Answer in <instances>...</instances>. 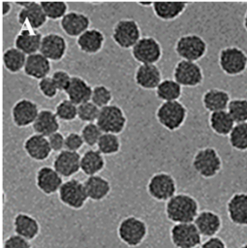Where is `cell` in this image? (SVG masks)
Wrapping results in <instances>:
<instances>
[{
	"label": "cell",
	"instance_id": "obj_12",
	"mask_svg": "<svg viewBox=\"0 0 247 248\" xmlns=\"http://www.w3.org/2000/svg\"><path fill=\"white\" fill-rule=\"evenodd\" d=\"M132 57L139 64H156L163 56L160 42L152 36H143L131 49Z\"/></svg>",
	"mask_w": 247,
	"mask_h": 248
},
{
	"label": "cell",
	"instance_id": "obj_38",
	"mask_svg": "<svg viewBox=\"0 0 247 248\" xmlns=\"http://www.w3.org/2000/svg\"><path fill=\"white\" fill-rule=\"evenodd\" d=\"M230 145L240 152L247 151V123L235 124L228 136Z\"/></svg>",
	"mask_w": 247,
	"mask_h": 248
},
{
	"label": "cell",
	"instance_id": "obj_5",
	"mask_svg": "<svg viewBox=\"0 0 247 248\" xmlns=\"http://www.w3.org/2000/svg\"><path fill=\"white\" fill-rule=\"evenodd\" d=\"M218 65L226 76H240L247 70V53L236 46L223 47L218 53Z\"/></svg>",
	"mask_w": 247,
	"mask_h": 248
},
{
	"label": "cell",
	"instance_id": "obj_16",
	"mask_svg": "<svg viewBox=\"0 0 247 248\" xmlns=\"http://www.w3.org/2000/svg\"><path fill=\"white\" fill-rule=\"evenodd\" d=\"M67 49L66 39L58 33L50 32L43 36L39 52L50 62H58L65 57Z\"/></svg>",
	"mask_w": 247,
	"mask_h": 248
},
{
	"label": "cell",
	"instance_id": "obj_24",
	"mask_svg": "<svg viewBox=\"0 0 247 248\" xmlns=\"http://www.w3.org/2000/svg\"><path fill=\"white\" fill-rule=\"evenodd\" d=\"M194 225L201 236L210 238L216 236L220 232L222 228V218L217 212L204 209L199 212L194 221Z\"/></svg>",
	"mask_w": 247,
	"mask_h": 248
},
{
	"label": "cell",
	"instance_id": "obj_53",
	"mask_svg": "<svg viewBox=\"0 0 247 248\" xmlns=\"http://www.w3.org/2000/svg\"><path fill=\"white\" fill-rule=\"evenodd\" d=\"M138 4L140 6H143V7H152L153 2H139Z\"/></svg>",
	"mask_w": 247,
	"mask_h": 248
},
{
	"label": "cell",
	"instance_id": "obj_50",
	"mask_svg": "<svg viewBox=\"0 0 247 248\" xmlns=\"http://www.w3.org/2000/svg\"><path fill=\"white\" fill-rule=\"evenodd\" d=\"M200 248H228L225 241L220 236H213L207 238L202 244H201Z\"/></svg>",
	"mask_w": 247,
	"mask_h": 248
},
{
	"label": "cell",
	"instance_id": "obj_20",
	"mask_svg": "<svg viewBox=\"0 0 247 248\" xmlns=\"http://www.w3.org/2000/svg\"><path fill=\"white\" fill-rule=\"evenodd\" d=\"M80 158L78 152H72L64 149L57 153L52 162V168L65 178L73 176L80 170Z\"/></svg>",
	"mask_w": 247,
	"mask_h": 248
},
{
	"label": "cell",
	"instance_id": "obj_33",
	"mask_svg": "<svg viewBox=\"0 0 247 248\" xmlns=\"http://www.w3.org/2000/svg\"><path fill=\"white\" fill-rule=\"evenodd\" d=\"M187 2H153L152 11L163 21H171L179 17L187 9Z\"/></svg>",
	"mask_w": 247,
	"mask_h": 248
},
{
	"label": "cell",
	"instance_id": "obj_18",
	"mask_svg": "<svg viewBox=\"0 0 247 248\" xmlns=\"http://www.w3.org/2000/svg\"><path fill=\"white\" fill-rule=\"evenodd\" d=\"M13 231L15 234L29 240H35L41 232V224L39 220L26 212H17L12 221Z\"/></svg>",
	"mask_w": 247,
	"mask_h": 248
},
{
	"label": "cell",
	"instance_id": "obj_46",
	"mask_svg": "<svg viewBox=\"0 0 247 248\" xmlns=\"http://www.w3.org/2000/svg\"><path fill=\"white\" fill-rule=\"evenodd\" d=\"M50 78H52L58 91H63V92L66 91L72 79V76L67 71L62 69H57L56 71H54L50 76Z\"/></svg>",
	"mask_w": 247,
	"mask_h": 248
},
{
	"label": "cell",
	"instance_id": "obj_28",
	"mask_svg": "<svg viewBox=\"0 0 247 248\" xmlns=\"http://www.w3.org/2000/svg\"><path fill=\"white\" fill-rule=\"evenodd\" d=\"M83 184L88 200L94 202L106 200L111 192V184L109 180L100 174L88 176Z\"/></svg>",
	"mask_w": 247,
	"mask_h": 248
},
{
	"label": "cell",
	"instance_id": "obj_52",
	"mask_svg": "<svg viewBox=\"0 0 247 248\" xmlns=\"http://www.w3.org/2000/svg\"><path fill=\"white\" fill-rule=\"evenodd\" d=\"M243 26H244V29L247 32V10H246V12L244 14V16H243Z\"/></svg>",
	"mask_w": 247,
	"mask_h": 248
},
{
	"label": "cell",
	"instance_id": "obj_4",
	"mask_svg": "<svg viewBox=\"0 0 247 248\" xmlns=\"http://www.w3.org/2000/svg\"><path fill=\"white\" fill-rule=\"evenodd\" d=\"M194 170L202 178L215 177L223 168L222 159L218 151L212 146H205L197 150L192 159Z\"/></svg>",
	"mask_w": 247,
	"mask_h": 248
},
{
	"label": "cell",
	"instance_id": "obj_13",
	"mask_svg": "<svg viewBox=\"0 0 247 248\" xmlns=\"http://www.w3.org/2000/svg\"><path fill=\"white\" fill-rule=\"evenodd\" d=\"M172 78L182 87H197L203 81L202 68L198 62L180 59L172 71Z\"/></svg>",
	"mask_w": 247,
	"mask_h": 248
},
{
	"label": "cell",
	"instance_id": "obj_42",
	"mask_svg": "<svg viewBox=\"0 0 247 248\" xmlns=\"http://www.w3.org/2000/svg\"><path fill=\"white\" fill-rule=\"evenodd\" d=\"M113 95L111 90L104 84H96L92 88L91 102L95 104L99 108H103L111 105Z\"/></svg>",
	"mask_w": 247,
	"mask_h": 248
},
{
	"label": "cell",
	"instance_id": "obj_27",
	"mask_svg": "<svg viewBox=\"0 0 247 248\" xmlns=\"http://www.w3.org/2000/svg\"><path fill=\"white\" fill-rule=\"evenodd\" d=\"M231 100L230 93L227 90L216 87L206 89L201 96L202 107L210 113L227 110Z\"/></svg>",
	"mask_w": 247,
	"mask_h": 248
},
{
	"label": "cell",
	"instance_id": "obj_51",
	"mask_svg": "<svg viewBox=\"0 0 247 248\" xmlns=\"http://www.w3.org/2000/svg\"><path fill=\"white\" fill-rule=\"evenodd\" d=\"M1 8H2V11H1L2 16H7L12 12L13 4L11 2H9V1H2Z\"/></svg>",
	"mask_w": 247,
	"mask_h": 248
},
{
	"label": "cell",
	"instance_id": "obj_15",
	"mask_svg": "<svg viewBox=\"0 0 247 248\" xmlns=\"http://www.w3.org/2000/svg\"><path fill=\"white\" fill-rule=\"evenodd\" d=\"M40 112L38 105L27 98L17 100L11 109V117L15 126L26 128L32 126Z\"/></svg>",
	"mask_w": 247,
	"mask_h": 248
},
{
	"label": "cell",
	"instance_id": "obj_40",
	"mask_svg": "<svg viewBox=\"0 0 247 248\" xmlns=\"http://www.w3.org/2000/svg\"><path fill=\"white\" fill-rule=\"evenodd\" d=\"M54 112L60 121L72 122L77 118V106L69 99H64L56 105Z\"/></svg>",
	"mask_w": 247,
	"mask_h": 248
},
{
	"label": "cell",
	"instance_id": "obj_29",
	"mask_svg": "<svg viewBox=\"0 0 247 248\" xmlns=\"http://www.w3.org/2000/svg\"><path fill=\"white\" fill-rule=\"evenodd\" d=\"M51 70V62L40 52L27 56L23 73L25 76L34 78L42 79L48 77Z\"/></svg>",
	"mask_w": 247,
	"mask_h": 248
},
{
	"label": "cell",
	"instance_id": "obj_47",
	"mask_svg": "<svg viewBox=\"0 0 247 248\" xmlns=\"http://www.w3.org/2000/svg\"><path fill=\"white\" fill-rule=\"evenodd\" d=\"M84 144L80 133L69 132L65 136V149L72 152H78Z\"/></svg>",
	"mask_w": 247,
	"mask_h": 248
},
{
	"label": "cell",
	"instance_id": "obj_9",
	"mask_svg": "<svg viewBox=\"0 0 247 248\" xmlns=\"http://www.w3.org/2000/svg\"><path fill=\"white\" fill-rule=\"evenodd\" d=\"M140 38V27L133 18H121L112 27L111 39L120 48L132 49Z\"/></svg>",
	"mask_w": 247,
	"mask_h": 248
},
{
	"label": "cell",
	"instance_id": "obj_1",
	"mask_svg": "<svg viewBox=\"0 0 247 248\" xmlns=\"http://www.w3.org/2000/svg\"><path fill=\"white\" fill-rule=\"evenodd\" d=\"M200 212V205L195 197L187 193H176L165 203L166 219L172 224L194 223Z\"/></svg>",
	"mask_w": 247,
	"mask_h": 248
},
{
	"label": "cell",
	"instance_id": "obj_11",
	"mask_svg": "<svg viewBox=\"0 0 247 248\" xmlns=\"http://www.w3.org/2000/svg\"><path fill=\"white\" fill-rule=\"evenodd\" d=\"M19 6L16 19L21 27H27L33 30H39L47 21V17L40 4L35 1L15 2Z\"/></svg>",
	"mask_w": 247,
	"mask_h": 248
},
{
	"label": "cell",
	"instance_id": "obj_31",
	"mask_svg": "<svg viewBox=\"0 0 247 248\" xmlns=\"http://www.w3.org/2000/svg\"><path fill=\"white\" fill-rule=\"evenodd\" d=\"M92 86L81 77L72 76L71 82L65 91L67 99L77 106L91 100Z\"/></svg>",
	"mask_w": 247,
	"mask_h": 248
},
{
	"label": "cell",
	"instance_id": "obj_49",
	"mask_svg": "<svg viewBox=\"0 0 247 248\" xmlns=\"http://www.w3.org/2000/svg\"><path fill=\"white\" fill-rule=\"evenodd\" d=\"M47 140L52 152L59 153L65 149V136L61 132H56L49 137H47Z\"/></svg>",
	"mask_w": 247,
	"mask_h": 248
},
{
	"label": "cell",
	"instance_id": "obj_26",
	"mask_svg": "<svg viewBox=\"0 0 247 248\" xmlns=\"http://www.w3.org/2000/svg\"><path fill=\"white\" fill-rule=\"evenodd\" d=\"M106 37L104 33L97 28H89L76 40L78 49L88 55H94L100 52L104 47Z\"/></svg>",
	"mask_w": 247,
	"mask_h": 248
},
{
	"label": "cell",
	"instance_id": "obj_21",
	"mask_svg": "<svg viewBox=\"0 0 247 248\" xmlns=\"http://www.w3.org/2000/svg\"><path fill=\"white\" fill-rule=\"evenodd\" d=\"M226 210L229 220L240 227L247 226V193L236 192L227 202Z\"/></svg>",
	"mask_w": 247,
	"mask_h": 248
},
{
	"label": "cell",
	"instance_id": "obj_34",
	"mask_svg": "<svg viewBox=\"0 0 247 248\" xmlns=\"http://www.w3.org/2000/svg\"><path fill=\"white\" fill-rule=\"evenodd\" d=\"M208 124L211 131L221 137L229 136L235 125L227 110L210 113L208 117Z\"/></svg>",
	"mask_w": 247,
	"mask_h": 248
},
{
	"label": "cell",
	"instance_id": "obj_22",
	"mask_svg": "<svg viewBox=\"0 0 247 248\" xmlns=\"http://www.w3.org/2000/svg\"><path fill=\"white\" fill-rule=\"evenodd\" d=\"M136 84L144 90H155L163 80L162 72L156 64H139L135 71Z\"/></svg>",
	"mask_w": 247,
	"mask_h": 248
},
{
	"label": "cell",
	"instance_id": "obj_17",
	"mask_svg": "<svg viewBox=\"0 0 247 248\" xmlns=\"http://www.w3.org/2000/svg\"><path fill=\"white\" fill-rule=\"evenodd\" d=\"M63 182V177L49 166H42L38 169L35 175L37 189L46 196L58 193Z\"/></svg>",
	"mask_w": 247,
	"mask_h": 248
},
{
	"label": "cell",
	"instance_id": "obj_3",
	"mask_svg": "<svg viewBox=\"0 0 247 248\" xmlns=\"http://www.w3.org/2000/svg\"><path fill=\"white\" fill-rule=\"evenodd\" d=\"M187 115L188 109L180 101L161 103L155 112L158 123L170 132L180 129L185 123Z\"/></svg>",
	"mask_w": 247,
	"mask_h": 248
},
{
	"label": "cell",
	"instance_id": "obj_8",
	"mask_svg": "<svg viewBox=\"0 0 247 248\" xmlns=\"http://www.w3.org/2000/svg\"><path fill=\"white\" fill-rule=\"evenodd\" d=\"M57 194L58 200L63 205L77 211L81 210L88 201L83 182L77 178H69L64 181Z\"/></svg>",
	"mask_w": 247,
	"mask_h": 248
},
{
	"label": "cell",
	"instance_id": "obj_25",
	"mask_svg": "<svg viewBox=\"0 0 247 248\" xmlns=\"http://www.w3.org/2000/svg\"><path fill=\"white\" fill-rule=\"evenodd\" d=\"M43 36L38 30L22 27L16 34L14 45L15 47L25 53L27 56L40 51Z\"/></svg>",
	"mask_w": 247,
	"mask_h": 248
},
{
	"label": "cell",
	"instance_id": "obj_32",
	"mask_svg": "<svg viewBox=\"0 0 247 248\" xmlns=\"http://www.w3.org/2000/svg\"><path fill=\"white\" fill-rule=\"evenodd\" d=\"M106 167L104 155L97 149L86 150L80 158V170L88 176L98 175Z\"/></svg>",
	"mask_w": 247,
	"mask_h": 248
},
{
	"label": "cell",
	"instance_id": "obj_35",
	"mask_svg": "<svg viewBox=\"0 0 247 248\" xmlns=\"http://www.w3.org/2000/svg\"><path fill=\"white\" fill-rule=\"evenodd\" d=\"M182 88L173 78H164L155 89V95L162 103L179 101L182 96Z\"/></svg>",
	"mask_w": 247,
	"mask_h": 248
},
{
	"label": "cell",
	"instance_id": "obj_48",
	"mask_svg": "<svg viewBox=\"0 0 247 248\" xmlns=\"http://www.w3.org/2000/svg\"><path fill=\"white\" fill-rule=\"evenodd\" d=\"M3 248H32V244L31 241L13 233L4 238Z\"/></svg>",
	"mask_w": 247,
	"mask_h": 248
},
{
	"label": "cell",
	"instance_id": "obj_14",
	"mask_svg": "<svg viewBox=\"0 0 247 248\" xmlns=\"http://www.w3.org/2000/svg\"><path fill=\"white\" fill-rule=\"evenodd\" d=\"M170 238L175 248H198L201 235L194 223L173 224L170 228Z\"/></svg>",
	"mask_w": 247,
	"mask_h": 248
},
{
	"label": "cell",
	"instance_id": "obj_6",
	"mask_svg": "<svg viewBox=\"0 0 247 248\" xmlns=\"http://www.w3.org/2000/svg\"><path fill=\"white\" fill-rule=\"evenodd\" d=\"M207 43L198 34H185L180 36L174 44V51L182 60L197 62L203 58L207 52Z\"/></svg>",
	"mask_w": 247,
	"mask_h": 248
},
{
	"label": "cell",
	"instance_id": "obj_41",
	"mask_svg": "<svg viewBox=\"0 0 247 248\" xmlns=\"http://www.w3.org/2000/svg\"><path fill=\"white\" fill-rule=\"evenodd\" d=\"M47 19L50 20H61L64 16L68 13V4L66 2H40Z\"/></svg>",
	"mask_w": 247,
	"mask_h": 248
},
{
	"label": "cell",
	"instance_id": "obj_43",
	"mask_svg": "<svg viewBox=\"0 0 247 248\" xmlns=\"http://www.w3.org/2000/svg\"><path fill=\"white\" fill-rule=\"evenodd\" d=\"M100 113V108L91 101L77 106V119L81 122L95 123Z\"/></svg>",
	"mask_w": 247,
	"mask_h": 248
},
{
	"label": "cell",
	"instance_id": "obj_7",
	"mask_svg": "<svg viewBox=\"0 0 247 248\" xmlns=\"http://www.w3.org/2000/svg\"><path fill=\"white\" fill-rule=\"evenodd\" d=\"M177 184L174 177L166 171H158L150 176L146 184L147 194L156 202H168L176 194Z\"/></svg>",
	"mask_w": 247,
	"mask_h": 248
},
{
	"label": "cell",
	"instance_id": "obj_30",
	"mask_svg": "<svg viewBox=\"0 0 247 248\" xmlns=\"http://www.w3.org/2000/svg\"><path fill=\"white\" fill-rule=\"evenodd\" d=\"M60 120L56 116L55 112L51 109H41L36 120L32 125V129L35 134L44 136L46 138L59 131Z\"/></svg>",
	"mask_w": 247,
	"mask_h": 248
},
{
	"label": "cell",
	"instance_id": "obj_45",
	"mask_svg": "<svg viewBox=\"0 0 247 248\" xmlns=\"http://www.w3.org/2000/svg\"><path fill=\"white\" fill-rule=\"evenodd\" d=\"M38 89L40 93L46 99H54L59 92L50 77L40 79L38 81Z\"/></svg>",
	"mask_w": 247,
	"mask_h": 248
},
{
	"label": "cell",
	"instance_id": "obj_54",
	"mask_svg": "<svg viewBox=\"0 0 247 248\" xmlns=\"http://www.w3.org/2000/svg\"><path fill=\"white\" fill-rule=\"evenodd\" d=\"M239 248H247V243H244V244L241 245Z\"/></svg>",
	"mask_w": 247,
	"mask_h": 248
},
{
	"label": "cell",
	"instance_id": "obj_37",
	"mask_svg": "<svg viewBox=\"0 0 247 248\" xmlns=\"http://www.w3.org/2000/svg\"><path fill=\"white\" fill-rule=\"evenodd\" d=\"M96 147L104 156L115 155L121 150V140L118 135L103 133Z\"/></svg>",
	"mask_w": 247,
	"mask_h": 248
},
{
	"label": "cell",
	"instance_id": "obj_44",
	"mask_svg": "<svg viewBox=\"0 0 247 248\" xmlns=\"http://www.w3.org/2000/svg\"><path fill=\"white\" fill-rule=\"evenodd\" d=\"M80 135L86 144L89 147L97 146V143L103 135V132L99 128V126L95 123H87L84 124L80 130Z\"/></svg>",
	"mask_w": 247,
	"mask_h": 248
},
{
	"label": "cell",
	"instance_id": "obj_10",
	"mask_svg": "<svg viewBox=\"0 0 247 248\" xmlns=\"http://www.w3.org/2000/svg\"><path fill=\"white\" fill-rule=\"evenodd\" d=\"M96 124L103 133L119 135L126 128L127 117L121 107L111 104L100 108Z\"/></svg>",
	"mask_w": 247,
	"mask_h": 248
},
{
	"label": "cell",
	"instance_id": "obj_36",
	"mask_svg": "<svg viewBox=\"0 0 247 248\" xmlns=\"http://www.w3.org/2000/svg\"><path fill=\"white\" fill-rule=\"evenodd\" d=\"M27 55L15 46L4 50L2 61L4 68L11 74H17L23 71Z\"/></svg>",
	"mask_w": 247,
	"mask_h": 248
},
{
	"label": "cell",
	"instance_id": "obj_39",
	"mask_svg": "<svg viewBox=\"0 0 247 248\" xmlns=\"http://www.w3.org/2000/svg\"><path fill=\"white\" fill-rule=\"evenodd\" d=\"M227 111L235 124L247 123V99L233 98L231 100Z\"/></svg>",
	"mask_w": 247,
	"mask_h": 248
},
{
	"label": "cell",
	"instance_id": "obj_23",
	"mask_svg": "<svg viewBox=\"0 0 247 248\" xmlns=\"http://www.w3.org/2000/svg\"><path fill=\"white\" fill-rule=\"evenodd\" d=\"M23 150L30 159L37 162L46 161L52 152L47 138L35 133L24 140Z\"/></svg>",
	"mask_w": 247,
	"mask_h": 248
},
{
	"label": "cell",
	"instance_id": "obj_19",
	"mask_svg": "<svg viewBox=\"0 0 247 248\" xmlns=\"http://www.w3.org/2000/svg\"><path fill=\"white\" fill-rule=\"evenodd\" d=\"M90 17L81 12L70 11L59 21L63 33L71 38H77L90 28Z\"/></svg>",
	"mask_w": 247,
	"mask_h": 248
},
{
	"label": "cell",
	"instance_id": "obj_2",
	"mask_svg": "<svg viewBox=\"0 0 247 248\" xmlns=\"http://www.w3.org/2000/svg\"><path fill=\"white\" fill-rule=\"evenodd\" d=\"M116 234L125 245L138 247L147 237L148 225L146 221L139 216L128 215L117 223Z\"/></svg>",
	"mask_w": 247,
	"mask_h": 248
}]
</instances>
